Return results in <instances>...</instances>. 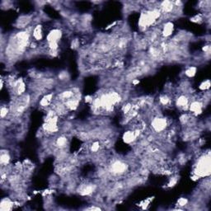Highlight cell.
I'll use <instances>...</instances> for the list:
<instances>
[{"label": "cell", "mask_w": 211, "mask_h": 211, "mask_svg": "<svg viewBox=\"0 0 211 211\" xmlns=\"http://www.w3.org/2000/svg\"><path fill=\"white\" fill-rule=\"evenodd\" d=\"M211 162L209 155H203L198 159L196 164L195 166L194 177H196L194 180H197L201 177H205L209 176L211 171Z\"/></svg>", "instance_id": "1"}, {"label": "cell", "mask_w": 211, "mask_h": 211, "mask_svg": "<svg viewBox=\"0 0 211 211\" xmlns=\"http://www.w3.org/2000/svg\"><path fill=\"white\" fill-rule=\"evenodd\" d=\"M161 14H162L161 10L157 8L142 12L138 19V26L141 28H147L151 27L152 25L155 23L157 19L160 17Z\"/></svg>", "instance_id": "2"}, {"label": "cell", "mask_w": 211, "mask_h": 211, "mask_svg": "<svg viewBox=\"0 0 211 211\" xmlns=\"http://www.w3.org/2000/svg\"><path fill=\"white\" fill-rule=\"evenodd\" d=\"M62 32L59 29H53L49 32L46 37V42L48 43V47L51 51H55L59 48V42L62 38Z\"/></svg>", "instance_id": "3"}, {"label": "cell", "mask_w": 211, "mask_h": 211, "mask_svg": "<svg viewBox=\"0 0 211 211\" xmlns=\"http://www.w3.org/2000/svg\"><path fill=\"white\" fill-rule=\"evenodd\" d=\"M167 126H168V121L163 117H154L151 121V127L157 133L163 132Z\"/></svg>", "instance_id": "4"}, {"label": "cell", "mask_w": 211, "mask_h": 211, "mask_svg": "<svg viewBox=\"0 0 211 211\" xmlns=\"http://www.w3.org/2000/svg\"><path fill=\"white\" fill-rule=\"evenodd\" d=\"M128 170V165L122 161L116 160L112 163L110 171L115 175H121Z\"/></svg>", "instance_id": "5"}, {"label": "cell", "mask_w": 211, "mask_h": 211, "mask_svg": "<svg viewBox=\"0 0 211 211\" xmlns=\"http://www.w3.org/2000/svg\"><path fill=\"white\" fill-rule=\"evenodd\" d=\"M188 108L191 111V112H192L196 116H198V115L201 114L202 112H203V103L198 102V101H194L191 104H189Z\"/></svg>", "instance_id": "6"}, {"label": "cell", "mask_w": 211, "mask_h": 211, "mask_svg": "<svg viewBox=\"0 0 211 211\" xmlns=\"http://www.w3.org/2000/svg\"><path fill=\"white\" fill-rule=\"evenodd\" d=\"M136 135L134 131L132 130H128L126 132H125L123 134V136H122V139L124 141L125 143H127V144H130L134 142V141L136 139Z\"/></svg>", "instance_id": "7"}, {"label": "cell", "mask_w": 211, "mask_h": 211, "mask_svg": "<svg viewBox=\"0 0 211 211\" xmlns=\"http://www.w3.org/2000/svg\"><path fill=\"white\" fill-rule=\"evenodd\" d=\"M161 12H164V13H170L173 11L175 8L174 2H171V1H163L161 2Z\"/></svg>", "instance_id": "8"}, {"label": "cell", "mask_w": 211, "mask_h": 211, "mask_svg": "<svg viewBox=\"0 0 211 211\" xmlns=\"http://www.w3.org/2000/svg\"><path fill=\"white\" fill-rule=\"evenodd\" d=\"M173 30H174V25H173V23L172 22H166L165 24L163 25L162 35L164 37H169L173 33Z\"/></svg>", "instance_id": "9"}, {"label": "cell", "mask_w": 211, "mask_h": 211, "mask_svg": "<svg viewBox=\"0 0 211 211\" xmlns=\"http://www.w3.org/2000/svg\"><path fill=\"white\" fill-rule=\"evenodd\" d=\"M95 190H96V186L95 185L87 184L81 187L79 193L82 196H89V195L92 194V192L95 191Z\"/></svg>", "instance_id": "10"}, {"label": "cell", "mask_w": 211, "mask_h": 211, "mask_svg": "<svg viewBox=\"0 0 211 211\" xmlns=\"http://www.w3.org/2000/svg\"><path fill=\"white\" fill-rule=\"evenodd\" d=\"M13 208V202L9 198H4L1 200L0 204V210L7 211L11 210Z\"/></svg>", "instance_id": "11"}, {"label": "cell", "mask_w": 211, "mask_h": 211, "mask_svg": "<svg viewBox=\"0 0 211 211\" xmlns=\"http://www.w3.org/2000/svg\"><path fill=\"white\" fill-rule=\"evenodd\" d=\"M32 36H33L35 41H37V42L42 41V38H43V30H42V25H37L34 27Z\"/></svg>", "instance_id": "12"}, {"label": "cell", "mask_w": 211, "mask_h": 211, "mask_svg": "<svg viewBox=\"0 0 211 211\" xmlns=\"http://www.w3.org/2000/svg\"><path fill=\"white\" fill-rule=\"evenodd\" d=\"M176 105L180 108H185V107H189V99L187 96L182 95L180 97H177V101H176Z\"/></svg>", "instance_id": "13"}, {"label": "cell", "mask_w": 211, "mask_h": 211, "mask_svg": "<svg viewBox=\"0 0 211 211\" xmlns=\"http://www.w3.org/2000/svg\"><path fill=\"white\" fill-rule=\"evenodd\" d=\"M10 159H11V157H10L8 152L2 150L1 155H0V163H1L2 166L7 165L9 163Z\"/></svg>", "instance_id": "14"}, {"label": "cell", "mask_w": 211, "mask_h": 211, "mask_svg": "<svg viewBox=\"0 0 211 211\" xmlns=\"http://www.w3.org/2000/svg\"><path fill=\"white\" fill-rule=\"evenodd\" d=\"M52 99H53V94H52V93L45 95V96H44V97L42 98V100H41V102H40V105H41V107H48L49 105L51 103Z\"/></svg>", "instance_id": "15"}, {"label": "cell", "mask_w": 211, "mask_h": 211, "mask_svg": "<svg viewBox=\"0 0 211 211\" xmlns=\"http://www.w3.org/2000/svg\"><path fill=\"white\" fill-rule=\"evenodd\" d=\"M56 145L58 146L59 148H62L64 147H65L68 144V138L64 137V136H60L55 141Z\"/></svg>", "instance_id": "16"}, {"label": "cell", "mask_w": 211, "mask_h": 211, "mask_svg": "<svg viewBox=\"0 0 211 211\" xmlns=\"http://www.w3.org/2000/svg\"><path fill=\"white\" fill-rule=\"evenodd\" d=\"M196 71H197L196 67H195V66H191V67H189V68H187V69H186V71H185V74H186V76L188 77V78H193V77L196 74Z\"/></svg>", "instance_id": "17"}, {"label": "cell", "mask_w": 211, "mask_h": 211, "mask_svg": "<svg viewBox=\"0 0 211 211\" xmlns=\"http://www.w3.org/2000/svg\"><path fill=\"white\" fill-rule=\"evenodd\" d=\"M209 87H210V81H209V79L203 81L199 86L200 90H201V91H206V90L209 89Z\"/></svg>", "instance_id": "18"}, {"label": "cell", "mask_w": 211, "mask_h": 211, "mask_svg": "<svg viewBox=\"0 0 211 211\" xmlns=\"http://www.w3.org/2000/svg\"><path fill=\"white\" fill-rule=\"evenodd\" d=\"M31 21L28 17H22L20 20H18V26H21V27H25L27 26L29 22Z\"/></svg>", "instance_id": "19"}, {"label": "cell", "mask_w": 211, "mask_h": 211, "mask_svg": "<svg viewBox=\"0 0 211 211\" xmlns=\"http://www.w3.org/2000/svg\"><path fill=\"white\" fill-rule=\"evenodd\" d=\"M159 102L163 106H167L170 103V98L169 97H168L167 95H163V96H161L160 98H159Z\"/></svg>", "instance_id": "20"}, {"label": "cell", "mask_w": 211, "mask_h": 211, "mask_svg": "<svg viewBox=\"0 0 211 211\" xmlns=\"http://www.w3.org/2000/svg\"><path fill=\"white\" fill-rule=\"evenodd\" d=\"M100 149V143L99 142H97V141H95V142H93L92 144V146H91V151H92V153H97V151L99 150Z\"/></svg>", "instance_id": "21"}, {"label": "cell", "mask_w": 211, "mask_h": 211, "mask_svg": "<svg viewBox=\"0 0 211 211\" xmlns=\"http://www.w3.org/2000/svg\"><path fill=\"white\" fill-rule=\"evenodd\" d=\"M187 204H188V200L187 198H184V197H181L177 200V205H179L180 207L186 206Z\"/></svg>", "instance_id": "22"}, {"label": "cell", "mask_w": 211, "mask_h": 211, "mask_svg": "<svg viewBox=\"0 0 211 211\" xmlns=\"http://www.w3.org/2000/svg\"><path fill=\"white\" fill-rule=\"evenodd\" d=\"M8 109H7V107H1V111H0V116H1V118H4L5 116H7V113H8Z\"/></svg>", "instance_id": "23"}, {"label": "cell", "mask_w": 211, "mask_h": 211, "mask_svg": "<svg viewBox=\"0 0 211 211\" xmlns=\"http://www.w3.org/2000/svg\"><path fill=\"white\" fill-rule=\"evenodd\" d=\"M191 21L193 22H196V23H200V22H201L202 21H203V19H202V17L200 16V15H196V16H195L194 17H192V18H191Z\"/></svg>", "instance_id": "24"}, {"label": "cell", "mask_w": 211, "mask_h": 211, "mask_svg": "<svg viewBox=\"0 0 211 211\" xmlns=\"http://www.w3.org/2000/svg\"><path fill=\"white\" fill-rule=\"evenodd\" d=\"M177 178H175V177H172V178H171V179H170L169 182H168V187H174L175 185L177 184Z\"/></svg>", "instance_id": "25"}, {"label": "cell", "mask_w": 211, "mask_h": 211, "mask_svg": "<svg viewBox=\"0 0 211 211\" xmlns=\"http://www.w3.org/2000/svg\"><path fill=\"white\" fill-rule=\"evenodd\" d=\"M131 108H132V107H131L130 104L125 105L124 107H123V112H124V113L127 114V113H129V112H130Z\"/></svg>", "instance_id": "26"}, {"label": "cell", "mask_w": 211, "mask_h": 211, "mask_svg": "<svg viewBox=\"0 0 211 211\" xmlns=\"http://www.w3.org/2000/svg\"><path fill=\"white\" fill-rule=\"evenodd\" d=\"M203 51H204V53H209V51H210V46H205L204 47H203Z\"/></svg>", "instance_id": "27"}, {"label": "cell", "mask_w": 211, "mask_h": 211, "mask_svg": "<svg viewBox=\"0 0 211 211\" xmlns=\"http://www.w3.org/2000/svg\"><path fill=\"white\" fill-rule=\"evenodd\" d=\"M87 210H101V208H99V207H95V206H92V207H89V208H87Z\"/></svg>", "instance_id": "28"}, {"label": "cell", "mask_w": 211, "mask_h": 211, "mask_svg": "<svg viewBox=\"0 0 211 211\" xmlns=\"http://www.w3.org/2000/svg\"><path fill=\"white\" fill-rule=\"evenodd\" d=\"M92 97H91V96H87V97H85V102H92Z\"/></svg>", "instance_id": "29"}, {"label": "cell", "mask_w": 211, "mask_h": 211, "mask_svg": "<svg viewBox=\"0 0 211 211\" xmlns=\"http://www.w3.org/2000/svg\"><path fill=\"white\" fill-rule=\"evenodd\" d=\"M138 83H139V80H138V79H137V80H134L133 81V84L134 85L138 84Z\"/></svg>", "instance_id": "30"}]
</instances>
